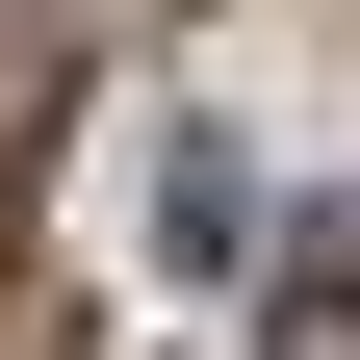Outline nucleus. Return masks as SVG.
Here are the masks:
<instances>
[{"label":"nucleus","mask_w":360,"mask_h":360,"mask_svg":"<svg viewBox=\"0 0 360 360\" xmlns=\"http://www.w3.org/2000/svg\"><path fill=\"white\" fill-rule=\"evenodd\" d=\"M283 360H360V206L283 232Z\"/></svg>","instance_id":"obj_1"},{"label":"nucleus","mask_w":360,"mask_h":360,"mask_svg":"<svg viewBox=\"0 0 360 360\" xmlns=\"http://www.w3.org/2000/svg\"><path fill=\"white\" fill-rule=\"evenodd\" d=\"M155 232H180V257H232V232H257V180H232V129H180V155H155Z\"/></svg>","instance_id":"obj_2"}]
</instances>
